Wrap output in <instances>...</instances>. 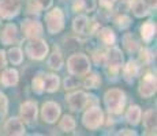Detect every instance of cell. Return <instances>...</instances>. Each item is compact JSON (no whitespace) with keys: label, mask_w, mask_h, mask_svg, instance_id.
<instances>
[{"label":"cell","mask_w":157,"mask_h":136,"mask_svg":"<svg viewBox=\"0 0 157 136\" xmlns=\"http://www.w3.org/2000/svg\"><path fill=\"white\" fill-rule=\"evenodd\" d=\"M87 101H89V97L82 91H77V93H72V94L67 95V104L71 108V110H74V112L82 110L86 106Z\"/></svg>","instance_id":"7"},{"label":"cell","mask_w":157,"mask_h":136,"mask_svg":"<svg viewBox=\"0 0 157 136\" xmlns=\"http://www.w3.org/2000/svg\"><path fill=\"white\" fill-rule=\"evenodd\" d=\"M147 56H149V50L147 49L141 50V60H142L144 63H147Z\"/></svg>","instance_id":"33"},{"label":"cell","mask_w":157,"mask_h":136,"mask_svg":"<svg viewBox=\"0 0 157 136\" xmlns=\"http://www.w3.org/2000/svg\"><path fill=\"white\" fill-rule=\"evenodd\" d=\"M116 25L120 27V29H126V27H128L131 25V20H130L128 17H126V15H122V17H119L116 19Z\"/></svg>","instance_id":"29"},{"label":"cell","mask_w":157,"mask_h":136,"mask_svg":"<svg viewBox=\"0 0 157 136\" xmlns=\"http://www.w3.org/2000/svg\"><path fill=\"white\" fill-rule=\"evenodd\" d=\"M90 61L85 54H74L68 59V71L71 75H83L89 72Z\"/></svg>","instance_id":"2"},{"label":"cell","mask_w":157,"mask_h":136,"mask_svg":"<svg viewBox=\"0 0 157 136\" xmlns=\"http://www.w3.org/2000/svg\"><path fill=\"white\" fill-rule=\"evenodd\" d=\"M155 33H156V25L152 22H146L141 27V35H142V38L146 42H149L155 37Z\"/></svg>","instance_id":"18"},{"label":"cell","mask_w":157,"mask_h":136,"mask_svg":"<svg viewBox=\"0 0 157 136\" xmlns=\"http://www.w3.org/2000/svg\"><path fill=\"white\" fill-rule=\"evenodd\" d=\"M60 116V106L56 104V102H45L43 105V119L47 123L52 124L55 123Z\"/></svg>","instance_id":"8"},{"label":"cell","mask_w":157,"mask_h":136,"mask_svg":"<svg viewBox=\"0 0 157 136\" xmlns=\"http://www.w3.org/2000/svg\"><path fill=\"white\" fill-rule=\"evenodd\" d=\"M36 116H37V105L36 102L28 101L21 106V117L25 123L32 124L36 120Z\"/></svg>","instance_id":"10"},{"label":"cell","mask_w":157,"mask_h":136,"mask_svg":"<svg viewBox=\"0 0 157 136\" xmlns=\"http://www.w3.org/2000/svg\"><path fill=\"white\" fill-rule=\"evenodd\" d=\"M33 90L36 93H43L44 89H43V76H37L33 79Z\"/></svg>","instance_id":"30"},{"label":"cell","mask_w":157,"mask_h":136,"mask_svg":"<svg viewBox=\"0 0 157 136\" xmlns=\"http://www.w3.org/2000/svg\"><path fill=\"white\" fill-rule=\"evenodd\" d=\"M17 35H18V33H17L15 25H7L4 27V30H3L2 35H0V41L4 45H10L17 41Z\"/></svg>","instance_id":"14"},{"label":"cell","mask_w":157,"mask_h":136,"mask_svg":"<svg viewBox=\"0 0 157 136\" xmlns=\"http://www.w3.org/2000/svg\"><path fill=\"white\" fill-rule=\"evenodd\" d=\"M102 112L100 110V108H92L83 114L82 123L86 128L89 129H97L98 127L102 124Z\"/></svg>","instance_id":"5"},{"label":"cell","mask_w":157,"mask_h":136,"mask_svg":"<svg viewBox=\"0 0 157 136\" xmlns=\"http://www.w3.org/2000/svg\"><path fill=\"white\" fill-rule=\"evenodd\" d=\"M138 69L140 68H138L137 63H135L134 60H130L127 63V65H126V68H124V78L128 82H131L138 75Z\"/></svg>","instance_id":"20"},{"label":"cell","mask_w":157,"mask_h":136,"mask_svg":"<svg viewBox=\"0 0 157 136\" xmlns=\"http://www.w3.org/2000/svg\"><path fill=\"white\" fill-rule=\"evenodd\" d=\"M48 65H49L52 69H60L63 65V57L60 52H57L55 50L52 54L49 56V59H48Z\"/></svg>","instance_id":"21"},{"label":"cell","mask_w":157,"mask_h":136,"mask_svg":"<svg viewBox=\"0 0 157 136\" xmlns=\"http://www.w3.org/2000/svg\"><path fill=\"white\" fill-rule=\"evenodd\" d=\"M144 127L146 134L155 135L156 134V112L147 110L144 116Z\"/></svg>","instance_id":"15"},{"label":"cell","mask_w":157,"mask_h":136,"mask_svg":"<svg viewBox=\"0 0 157 136\" xmlns=\"http://www.w3.org/2000/svg\"><path fill=\"white\" fill-rule=\"evenodd\" d=\"M124 46L127 48L128 52H135L138 49V42L132 35L127 34V35H124Z\"/></svg>","instance_id":"27"},{"label":"cell","mask_w":157,"mask_h":136,"mask_svg":"<svg viewBox=\"0 0 157 136\" xmlns=\"http://www.w3.org/2000/svg\"><path fill=\"white\" fill-rule=\"evenodd\" d=\"M34 2L41 10H44V8H49L51 6H52V0H34Z\"/></svg>","instance_id":"32"},{"label":"cell","mask_w":157,"mask_h":136,"mask_svg":"<svg viewBox=\"0 0 157 136\" xmlns=\"http://www.w3.org/2000/svg\"><path fill=\"white\" fill-rule=\"evenodd\" d=\"M59 127H60L62 131L71 132V131H74V128H75V121H74V119H72L71 116H64L63 117V120L60 121Z\"/></svg>","instance_id":"25"},{"label":"cell","mask_w":157,"mask_h":136,"mask_svg":"<svg viewBox=\"0 0 157 136\" xmlns=\"http://www.w3.org/2000/svg\"><path fill=\"white\" fill-rule=\"evenodd\" d=\"M7 106H8V102H7V98H6L4 94L0 93V117L4 116L7 113Z\"/></svg>","instance_id":"31"},{"label":"cell","mask_w":157,"mask_h":136,"mask_svg":"<svg viewBox=\"0 0 157 136\" xmlns=\"http://www.w3.org/2000/svg\"><path fill=\"white\" fill-rule=\"evenodd\" d=\"M45 20H47V29L51 34L59 33L64 26V17L60 8H55L51 13H48Z\"/></svg>","instance_id":"4"},{"label":"cell","mask_w":157,"mask_h":136,"mask_svg":"<svg viewBox=\"0 0 157 136\" xmlns=\"http://www.w3.org/2000/svg\"><path fill=\"white\" fill-rule=\"evenodd\" d=\"M22 0H0V15L3 18H13L21 10Z\"/></svg>","instance_id":"6"},{"label":"cell","mask_w":157,"mask_h":136,"mask_svg":"<svg viewBox=\"0 0 157 136\" xmlns=\"http://www.w3.org/2000/svg\"><path fill=\"white\" fill-rule=\"evenodd\" d=\"M104 102H105V105H107L108 110H109L111 113H120L122 109L124 108L126 95H124V93L120 91V90L112 89V90L105 93Z\"/></svg>","instance_id":"1"},{"label":"cell","mask_w":157,"mask_h":136,"mask_svg":"<svg viewBox=\"0 0 157 136\" xmlns=\"http://www.w3.org/2000/svg\"><path fill=\"white\" fill-rule=\"evenodd\" d=\"M156 93V76L152 74H146L140 84V94L142 97H152Z\"/></svg>","instance_id":"9"},{"label":"cell","mask_w":157,"mask_h":136,"mask_svg":"<svg viewBox=\"0 0 157 136\" xmlns=\"http://www.w3.org/2000/svg\"><path fill=\"white\" fill-rule=\"evenodd\" d=\"M100 40L104 42L105 45H112L115 42V34L109 27H104L100 31Z\"/></svg>","instance_id":"23"},{"label":"cell","mask_w":157,"mask_h":136,"mask_svg":"<svg viewBox=\"0 0 157 136\" xmlns=\"http://www.w3.org/2000/svg\"><path fill=\"white\" fill-rule=\"evenodd\" d=\"M4 132L7 135H23L25 128L21 120L18 119H10L4 125Z\"/></svg>","instance_id":"13"},{"label":"cell","mask_w":157,"mask_h":136,"mask_svg":"<svg viewBox=\"0 0 157 136\" xmlns=\"http://www.w3.org/2000/svg\"><path fill=\"white\" fill-rule=\"evenodd\" d=\"M132 11H134L135 17L141 18L144 15L147 14V6L146 3L142 0H134V4H132Z\"/></svg>","instance_id":"22"},{"label":"cell","mask_w":157,"mask_h":136,"mask_svg":"<svg viewBox=\"0 0 157 136\" xmlns=\"http://www.w3.org/2000/svg\"><path fill=\"white\" fill-rule=\"evenodd\" d=\"M22 31L25 33L26 37L29 38H37L43 33V26L41 23L36 20H23L22 22Z\"/></svg>","instance_id":"11"},{"label":"cell","mask_w":157,"mask_h":136,"mask_svg":"<svg viewBox=\"0 0 157 136\" xmlns=\"http://www.w3.org/2000/svg\"><path fill=\"white\" fill-rule=\"evenodd\" d=\"M107 60H108V67L113 72H117V69L123 64V54L119 48H112L107 54Z\"/></svg>","instance_id":"12"},{"label":"cell","mask_w":157,"mask_h":136,"mask_svg":"<svg viewBox=\"0 0 157 136\" xmlns=\"http://www.w3.org/2000/svg\"><path fill=\"white\" fill-rule=\"evenodd\" d=\"M8 56H10V60L13 64H19V63L22 61L23 54L19 48H11L10 52H8Z\"/></svg>","instance_id":"26"},{"label":"cell","mask_w":157,"mask_h":136,"mask_svg":"<svg viewBox=\"0 0 157 136\" xmlns=\"http://www.w3.org/2000/svg\"><path fill=\"white\" fill-rule=\"evenodd\" d=\"M141 109L140 106H137V105H134V106H131L128 109V112H127V121L130 124H132V125H137L138 123H140V120H141Z\"/></svg>","instance_id":"19"},{"label":"cell","mask_w":157,"mask_h":136,"mask_svg":"<svg viewBox=\"0 0 157 136\" xmlns=\"http://www.w3.org/2000/svg\"><path fill=\"white\" fill-rule=\"evenodd\" d=\"M6 65V57H4V52H0V68H3Z\"/></svg>","instance_id":"34"},{"label":"cell","mask_w":157,"mask_h":136,"mask_svg":"<svg viewBox=\"0 0 157 136\" xmlns=\"http://www.w3.org/2000/svg\"><path fill=\"white\" fill-rule=\"evenodd\" d=\"M0 26H2V25H0Z\"/></svg>","instance_id":"36"},{"label":"cell","mask_w":157,"mask_h":136,"mask_svg":"<svg viewBox=\"0 0 157 136\" xmlns=\"http://www.w3.org/2000/svg\"><path fill=\"white\" fill-rule=\"evenodd\" d=\"M72 27H74V30L77 33H85V30L87 27V18L85 17V15H81V17L75 18Z\"/></svg>","instance_id":"24"},{"label":"cell","mask_w":157,"mask_h":136,"mask_svg":"<svg viewBox=\"0 0 157 136\" xmlns=\"http://www.w3.org/2000/svg\"><path fill=\"white\" fill-rule=\"evenodd\" d=\"M18 82V72L15 69L10 68V69H6L2 75V84L6 87H10V86H14L17 84Z\"/></svg>","instance_id":"17"},{"label":"cell","mask_w":157,"mask_h":136,"mask_svg":"<svg viewBox=\"0 0 157 136\" xmlns=\"http://www.w3.org/2000/svg\"><path fill=\"white\" fill-rule=\"evenodd\" d=\"M83 84H85L86 89H96V87L100 84V78H98L96 74H92L90 76H87L85 79Z\"/></svg>","instance_id":"28"},{"label":"cell","mask_w":157,"mask_h":136,"mask_svg":"<svg viewBox=\"0 0 157 136\" xmlns=\"http://www.w3.org/2000/svg\"><path fill=\"white\" fill-rule=\"evenodd\" d=\"M145 2L150 3V6H152V7H155V6H156V0H145Z\"/></svg>","instance_id":"35"},{"label":"cell","mask_w":157,"mask_h":136,"mask_svg":"<svg viewBox=\"0 0 157 136\" xmlns=\"http://www.w3.org/2000/svg\"><path fill=\"white\" fill-rule=\"evenodd\" d=\"M26 53L30 59L33 60H41L48 53V45L44 40L40 38H32V41L26 46Z\"/></svg>","instance_id":"3"},{"label":"cell","mask_w":157,"mask_h":136,"mask_svg":"<svg viewBox=\"0 0 157 136\" xmlns=\"http://www.w3.org/2000/svg\"><path fill=\"white\" fill-rule=\"evenodd\" d=\"M59 87V78L55 75H45L43 78V89L48 93H53Z\"/></svg>","instance_id":"16"}]
</instances>
